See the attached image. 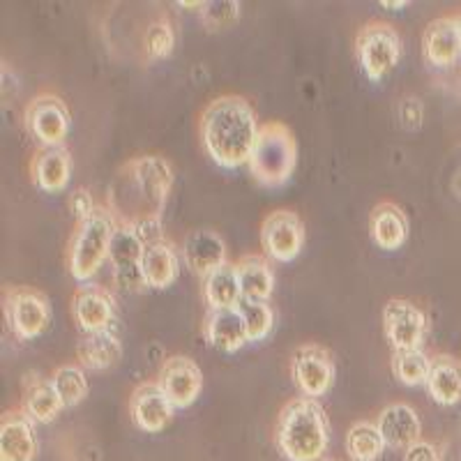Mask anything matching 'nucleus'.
I'll return each mask as SVG.
<instances>
[{
	"label": "nucleus",
	"mask_w": 461,
	"mask_h": 461,
	"mask_svg": "<svg viewBox=\"0 0 461 461\" xmlns=\"http://www.w3.org/2000/svg\"><path fill=\"white\" fill-rule=\"evenodd\" d=\"M173 187V168L162 155H139L115 173L106 208L118 224L141 229L162 224V212Z\"/></svg>",
	"instance_id": "obj_1"
},
{
	"label": "nucleus",
	"mask_w": 461,
	"mask_h": 461,
	"mask_svg": "<svg viewBox=\"0 0 461 461\" xmlns=\"http://www.w3.org/2000/svg\"><path fill=\"white\" fill-rule=\"evenodd\" d=\"M252 102L242 95H220L199 115V137L208 158L221 168L249 164L258 137Z\"/></svg>",
	"instance_id": "obj_2"
},
{
	"label": "nucleus",
	"mask_w": 461,
	"mask_h": 461,
	"mask_svg": "<svg viewBox=\"0 0 461 461\" xmlns=\"http://www.w3.org/2000/svg\"><path fill=\"white\" fill-rule=\"evenodd\" d=\"M330 443V420L319 399L295 397L282 406L275 446L286 461H321Z\"/></svg>",
	"instance_id": "obj_3"
},
{
	"label": "nucleus",
	"mask_w": 461,
	"mask_h": 461,
	"mask_svg": "<svg viewBox=\"0 0 461 461\" xmlns=\"http://www.w3.org/2000/svg\"><path fill=\"white\" fill-rule=\"evenodd\" d=\"M298 164V141L291 127L267 121L258 127V137L249 158V173L261 187L277 189L291 180Z\"/></svg>",
	"instance_id": "obj_4"
},
{
	"label": "nucleus",
	"mask_w": 461,
	"mask_h": 461,
	"mask_svg": "<svg viewBox=\"0 0 461 461\" xmlns=\"http://www.w3.org/2000/svg\"><path fill=\"white\" fill-rule=\"evenodd\" d=\"M115 226L118 221L106 205H100L88 220L77 221L68 242V270L79 284H88L109 261V247Z\"/></svg>",
	"instance_id": "obj_5"
},
{
	"label": "nucleus",
	"mask_w": 461,
	"mask_h": 461,
	"mask_svg": "<svg viewBox=\"0 0 461 461\" xmlns=\"http://www.w3.org/2000/svg\"><path fill=\"white\" fill-rule=\"evenodd\" d=\"M356 58L365 77L378 84L402 60V35L388 22H367L356 37Z\"/></svg>",
	"instance_id": "obj_6"
},
{
	"label": "nucleus",
	"mask_w": 461,
	"mask_h": 461,
	"mask_svg": "<svg viewBox=\"0 0 461 461\" xmlns=\"http://www.w3.org/2000/svg\"><path fill=\"white\" fill-rule=\"evenodd\" d=\"M7 328L19 341H32L51 323V303L47 294L32 286H7L3 291Z\"/></svg>",
	"instance_id": "obj_7"
},
{
	"label": "nucleus",
	"mask_w": 461,
	"mask_h": 461,
	"mask_svg": "<svg viewBox=\"0 0 461 461\" xmlns=\"http://www.w3.org/2000/svg\"><path fill=\"white\" fill-rule=\"evenodd\" d=\"M26 130L40 148H58L65 146V139L72 125V113L63 97L56 93L35 95L26 106Z\"/></svg>",
	"instance_id": "obj_8"
},
{
	"label": "nucleus",
	"mask_w": 461,
	"mask_h": 461,
	"mask_svg": "<svg viewBox=\"0 0 461 461\" xmlns=\"http://www.w3.org/2000/svg\"><path fill=\"white\" fill-rule=\"evenodd\" d=\"M381 323L385 339L393 351H415L422 348L429 330V321L422 307L406 298H393L383 304Z\"/></svg>",
	"instance_id": "obj_9"
},
{
	"label": "nucleus",
	"mask_w": 461,
	"mask_h": 461,
	"mask_svg": "<svg viewBox=\"0 0 461 461\" xmlns=\"http://www.w3.org/2000/svg\"><path fill=\"white\" fill-rule=\"evenodd\" d=\"M291 378L303 397H325L335 383V357L321 344L298 346L291 356Z\"/></svg>",
	"instance_id": "obj_10"
},
{
	"label": "nucleus",
	"mask_w": 461,
	"mask_h": 461,
	"mask_svg": "<svg viewBox=\"0 0 461 461\" xmlns=\"http://www.w3.org/2000/svg\"><path fill=\"white\" fill-rule=\"evenodd\" d=\"M304 221L294 210H273L261 224V247L270 261L291 263L304 247Z\"/></svg>",
	"instance_id": "obj_11"
},
{
	"label": "nucleus",
	"mask_w": 461,
	"mask_h": 461,
	"mask_svg": "<svg viewBox=\"0 0 461 461\" xmlns=\"http://www.w3.org/2000/svg\"><path fill=\"white\" fill-rule=\"evenodd\" d=\"M422 56L427 68L434 72H459L461 68V32L456 14L438 16L422 35Z\"/></svg>",
	"instance_id": "obj_12"
},
{
	"label": "nucleus",
	"mask_w": 461,
	"mask_h": 461,
	"mask_svg": "<svg viewBox=\"0 0 461 461\" xmlns=\"http://www.w3.org/2000/svg\"><path fill=\"white\" fill-rule=\"evenodd\" d=\"M155 381L171 399L176 411L189 409L203 390V372L189 356H168Z\"/></svg>",
	"instance_id": "obj_13"
},
{
	"label": "nucleus",
	"mask_w": 461,
	"mask_h": 461,
	"mask_svg": "<svg viewBox=\"0 0 461 461\" xmlns=\"http://www.w3.org/2000/svg\"><path fill=\"white\" fill-rule=\"evenodd\" d=\"M72 319L81 335L109 330L115 323V298L100 284H81L72 295Z\"/></svg>",
	"instance_id": "obj_14"
},
{
	"label": "nucleus",
	"mask_w": 461,
	"mask_h": 461,
	"mask_svg": "<svg viewBox=\"0 0 461 461\" xmlns=\"http://www.w3.org/2000/svg\"><path fill=\"white\" fill-rule=\"evenodd\" d=\"M130 415L134 427L146 434H158L171 425L176 406L158 381H143L130 394Z\"/></svg>",
	"instance_id": "obj_15"
},
{
	"label": "nucleus",
	"mask_w": 461,
	"mask_h": 461,
	"mask_svg": "<svg viewBox=\"0 0 461 461\" xmlns=\"http://www.w3.org/2000/svg\"><path fill=\"white\" fill-rule=\"evenodd\" d=\"M35 422L23 409H10L0 418V461H35Z\"/></svg>",
	"instance_id": "obj_16"
},
{
	"label": "nucleus",
	"mask_w": 461,
	"mask_h": 461,
	"mask_svg": "<svg viewBox=\"0 0 461 461\" xmlns=\"http://www.w3.org/2000/svg\"><path fill=\"white\" fill-rule=\"evenodd\" d=\"M376 427L385 440V447L390 450L406 452L418 440H422V422H420L418 411L403 402L388 403L378 413Z\"/></svg>",
	"instance_id": "obj_17"
},
{
	"label": "nucleus",
	"mask_w": 461,
	"mask_h": 461,
	"mask_svg": "<svg viewBox=\"0 0 461 461\" xmlns=\"http://www.w3.org/2000/svg\"><path fill=\"white\" fill-rule=\"evenodd\" d=\"M31 178L47 194L63 192L72 178V152L68 146L37 148L31 159Z\"/></svg>",
	"instance_id": "obj_18"
},
{
	"label": "nucleus",
	"mask_w": 461,
	"mask_h": 461,
	"mask_svg": "<svg viewBox=\"0 0 461 461\" xmlns=\"http://www.w3.org/2000/svg\"><path fill=\"white\" fill-rule=\"evenodd\" d=\"M183 258L192 273L205 279L210 273H215L217 267L229 263V257H226V242L221 240V236L217 230H192V233H187L183 240Z\"/></svg>",
	"instance_id": "obj_19"
},
{
	"label": "nucleus",
	"mask_w": 461,
	"mask_h": 461,
	"mask_svg": "<svg viewBox=\"0 0 461 461\" xmlns=\"http://www.w3.org/2000/svg\"><path fill=\"white\" fill-rule=\"evenodd\" d=\"M203 335L205 341L221 353H236L242 346L249 344L245 321H242L238 307L205 312Z\"/></svg>",
	"instance_id": "obj_20"
},
{
	"label": "nucleus",
	"mask_w": 461,
	"mask_h": 461,
	"mask_svg": "<svg viewBox=\"0 0 461 461\" xmlns=\"http://www.w3.org/2000/svg\"><path fill=\"white\" fill-rule=\"evenodd\" d=\"M369 233L378 249L394 252L409 238V217L394 201H381L369 215Z\"/></svg>",
	"instance_id": "obj_21"
},
{
	"label": "nucleus",
	"mask_w": 461,
	"mask_h": 461,
	"mask_svg": "<svg viewBox=\"0 0 461 461\" xmlns=\"http://www.w3.org/2000/svg\"><path fill=\"white\" fill-rule=\"evenodd\" d=\"M122 357V341L113 328L81 335L77 344V362L88 372H106Z\"/></svg>",
	"instance_id": "obj_22"
},
{
	"label": "nucleus",
	"mask_w": 461,
	"mask_h": 461,
	"mask_svg": "<svg viewBox=\"0 0 461 461\" xmlns=\"http://www.w3.org/2000/svg\"><path fill=\"white\" fill-rule=\"evenodd\" d=\"M141 270L148 282V288L164 291V288L173 286L180 275L178 252H176L173 242L167 240V238L148 242L141 257Z\"/></svg>",
	"instance_id": "obj_23"
},
{
	"label": "nucleus",
	"mask_w": 461,
	"mask_h": 461,
	"mask_svg": "<svg viewBox=\"0 0 461 461\" xmlns=\"http://www.w3.org/2000/svg\"><path fill=\"white\" fill-rule=\"evenodd\" d=\"M427 393L438 406H455L461 402V362L450 353H436L431 357Z\"/></svg>",
	"instance_id": "obj_24"
},
{
	"label": "nucleus",
	"mask_w": 461,
	"mask_h": 461,
	"mask_svg": "<svg viewBox=\"0 0 461 461\" xmlns=\"http://www.w3.org/2000/svg\"><path fill=\"white\" fill-rule=\"evenodd\" d=\"M238 279H240L242 300L270 303L275 291L273 263L266 254H245L236 261Z\"/></svg>",
	"instance_id": "obj_25"
},
{
	"label": "nucleus",
	"mask_w": 461,
	"mask_h": 461,
	"mask_svg": "<svg viewBox=\"0 0 461 461\" xmlns=\"http://www.w3.org/2000/svg\"><path fill=\"white\" fill-rule=\"evenodd\" d=\"M22 409L26 411L28 418L35 425H49V422H53L58 415L63 413L65 403L63 399L58 397L51 378L26 376V381H23Z\"/></svg>",
	"instance_id": "obj_26"
},
{
	"label": "nucleus",
	"mask_w": 461,
	"mask_h": 461,
	"mask_svg": "<svg viewBox=\"0 0 461 461\" xmlns=\"http://www.w3.org/2000/svg\"><path fill=\"white\" fill-rule=\"evenodd\" d=\"M203 300L208 310H230L240 304L242 291L236 263L229 261L203 279Z\"/></svg>",
	"instance_id": "obj_27"
},
{
	"label": "nucleus",
	"mask_w": 461,
	"mask_h": 461,
	"mask_svg": "<svg viewBox=\"0 0 461 461\" xmlns=\"http://www.w3.org/2000/svg\"><path fill=\"white\" fill-rule=\"evenodd\" d=\"M344 447L351 461H378L385 452V440H383L376 422L360 420L346 431Z\"/></svg>",
	"instance_id": "obj_28"
},
{
	"label": "nucleus",
	"mask_w": 461,
	"mask_h": 461,
	"mask_svg": "<svg viewBox=\"0 0 461 461\" xmlns=\"http://www.w3.org/2000/svg\"><path fill=\"white\" fill-rule=\"evenodd\" d=\"M49 378H51L58 397L63 399L65 409H74L77 403L88 397V378H86V369L81 367L79 362L60 365L58 369H53Z\"/></svg>",
	"instance_id": "obj_29"
},
{
	"label": "nucleus",
	"mask_w": 461,
	"mask_h": 461,
	"mask_svg": "<svg viewBox=\"0 0 461 461\" xmlns=\"http://www.w3.org/2000/svg\"><path fill=\"white\" fill-rule=\"evenodd\" d=\"M143 249H146V242L141 240V236L137 233V229H131V226H125V224H118L115 226L113 238H111L109 263L113 266V270L139 266V263H141V257H143Z\"/></svg>",
	"instance_id": "obj_30"
},
{
	"label": "nucleus",
	"mask_w": 461,
	"mask_h": 461,
	"mask_svg": "<svg viewBox=\"0 0 461 461\" xmlns=\"http://www.w3.org/2000/svg\"><path fill=\"white\" fill-rule=\"evenodd\" d=\"M390 367H393L394 378L399 383L415 388V385H425L427 383L431 357L422 348H415V351H393Z\"/></svg>",
	"instance_id": "obj_31"
},
{
	"label": "nucleus",
	"mask_w": 461,
	"mask_h": 461,
	"mask_svg": "<svg viewBox=\"0 0 461 461\" xmlns=\"http://www.w3.org/2000/svg\"><path fill=\"white\" fill-rule=\"evenodd\" d=\"M176 47V31H173V22L167 14H159L158 19H152L143 32V53L150 63L155 60H164L173 53Z\"/></svg>",
	"instance_id": "obj_32"
},
{
	"label": "nucleus",
	"mask_w": 461,
	"mask_h": 461,
	"mask_svg": "<svg viewBox=\"0 0 461 461\" xmlns=\"http://www.w3.org/2000/svg\"><path fill=\"white\" fill-rule=\"evenodd\" d=\"M242 321H245L247 337L249 341H261L270 335L275 323V312L270 303H258V300H240L238 304Z\"/></svg>",
	"instance_id": "obj_33"
},
{
	"label": "nucleus",
	"mask_w": 461,
	"mask_h": 461,
	"mask_svg": "<svg viewBox=\"0 0 461 461\" xmlns=\"http://www.w3.org/2000/svg\"><path fill=\"white\" fill-rule=\"evenodd\" d=\"M240 7L238 0H208L199 10V16L208 31H229L240 22Z\"/></svg>",
	"instance_id": "obj_34"
},
{
	"label": "nucleus",
	"mask_w": 461,
	"mask_h": 461,
	"mask_svg": "<svg viewBox=\"0 0 461 461\" xmlns=\"http://www.w3.org/2000/svg\"><path fill=\"white\" fill-rule=\"evenodd\" d=\"M397 115L399 122L406 131H418L425 122V106H422V100L415 97V95H403L397 104Z\"/></svg>",
	"instance_id": "obj_35"
},
{
	"label": "nucleus",
	"mask_w": 461,
	"mask_h": 461,
	"mask_svg": "<svg viewBox=\"0 0 461 461\" xmlns=\"http://www.w3.org/2000/svg\"><path fill=\"white\" fill-rule=\"evenodd\" d=\"M113 279L115 286L121 288V291H127V294H143V291H148V282L143 277L141 263L139 266L113 270Z\"/></svg>",
	"instance_id": "obj_36"
},
{
	"label": "nucleus",
	"mask_w": 461,
	"mask_h": 461,
	"mask_svg": "<svg viewBox=\"0 0 461 461\" xmlns=\"http://www.w3.org/2000/svg\"><path fill=\"white\" fill-rule=\"evenodd\" d=\"M97 208H100V205L95 203L93 194H90L88 189L79 187V189H74L72 194H69V210L74 212L77 221H84L88 220V217H93Z\"/></svg>",
	"instance_id": "obj_37"
},
{
	"label": "nucleus",
	"mask_w": 461,
	"mask_h": 461,
	"mask_svg": "<svg viewBox=\"0 0 461 461\" xmlns=\"http://www.w3.org/2000/svg\"><path fill=\"white\" fill-rule=\"evenodd\" d=\"M403 461H440V446L429 440H418L403 452Z\"/></svg>",
	"instance_id": "obj_38"
},
{
	"label": "nucleus",
	"mask_w": 461,
	"mask_h": 461,
	"mask_svg": "<svg viewBox=\"0 0 461 461\" xmlns=\"http://www.w3.org/2000/svg\"><path fill=\"white\" fill-rule=\"evenodd\" d=\"M440 461H461V429L440 443Z\"/></svg>",
	"instance_id": "obj_39"
},
{
	"label": "nucleus",
	"mask_w": 461,
	"mask_h": 461,
	"mask_svg": "<svg viewBox=\"0 0 461 461\" xmlns=\"http://www.w3.org/2000/svg\"><path fill=\"white\" fill-rule=\"evenodd\" d=\"M381 7H388V10H402V7H409V0H399V3H394V0H381Z\"/></svg>",
	"instance_id": "obj_40"
},
{
	"label": "nucleus",
	"mask_w": 461,
	"mask_h": 461,
	"mask_svg": "<svg viewBox=\"0 0 461 461\" xmlns=\"http://www.w3.org/2000/svg\"><path fill=\"white\" fill-rule=\"evenodd\" d=\"M456 23H459V32H461V12H459V14H456Z\"/></svg>",
	"instance_id": "obj_41"
},
{
	"label": "nucleus",
	"mask_w": 461,
	"mask_h": 461,
	"mask_svg": "<svg viewBox=\"0 0 461 461\" xmlns=\"http://www.w3.org/2000/svg\"><path fill=\"white\" fill-rule=\"evenodd\" d=\"M323 461H335V459H323Z\"/></svg>",
	"instance_id": "obj_42"
},
{
	"label": "nucleus",
	"mask_w": 461,
	"mask_h": 461,
	"mask_svg": "<svg viewBox=\"0 0 461 461\" xmlns=\"http://www.w3.org/2000/svg\"><path fill=\"white\" fill-rule=\"evenodd\" d=\"M459 362H461V357H459Z\"/></svg>",
	"instance_id": "obj_43"
}]
</instances>
